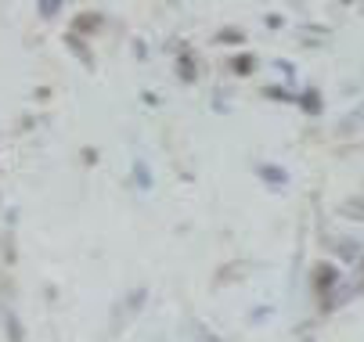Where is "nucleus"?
<instances>
[{"label": "nucleus", "mask_w": 364, "mask_h": 342, "mask_svg": "<svg viewBox=\"0 0 364 342\" xmlns=\"http://www.w3.org/2000/svg\"><path fill=\"white\" fill-rule=\"evenodd\" d=\"M40 15H58V4H40Z\"/></svg>", "instance_id": "1"}, {"label": "nucleus", "mask_w": 364, "mask_h": 342, "mask_svg": "<svg viewBox=\"0 0 364 342\" xmlns=\"http://www.w3.org/2000/svg\"><path fill=\"white\" fill-rule=\"evenodd\" d=\"M353 123H364V109H360V112H357V116H353Z\"/></svg>", "instance_id": "2"}]
</instances>
